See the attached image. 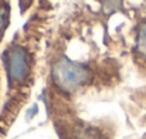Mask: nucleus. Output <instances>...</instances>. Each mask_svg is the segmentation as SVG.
<instances>
[{
	"label": "nucleus",
	"mask_w": 146,
	"mask_h": 139,
	"mask_svg": "<svg viewBox=\"0 0 146 139\" xmlns=\"http://www.w3.org/2000/svg\"><path fill=\"white\" fill-rule=\"evenodd\" d=\"M51 78L62 92H74L91 80V71L85 64L61 57L51 68Z\"/></svg>",
	"instance_id": "f257e3e1"
},
{
	"label": "nucleus",
	"mask_w": 146,
	"mask_h": 139,
	"mask_svg": "<svg viewBox=\"0 0 146 139\" xmlns=\"http://www.w3.org/2000/svg\"><path fill=\"white\" fill-rule=\"evenodd\" d=\"M3 27H4V16H3V13L0 11V31L3 30Z\"/></svg>",
	"instance_id": "39448f33"
},
{
	"label": "nucleus",
	"mask_w": 146,
	"mask_h": 139,
	"mask_svg": "<svg viewBox=\"0 0 146 139\" xmlns=\"http://www.w3.org/2000/svg\"><path fill=\"white\" fill-rule=\"evenodd\" d=\"M4 65L11 84L21 85L30 77L31 63L23 47L14 46L9 48L4 54Z\"/></svg>",
	"instance_id": "f03ea898"
},
{
	"label": "nucleus",
	"mask_w": 146,
	"mask_h": 139,
	"mask_svg": "<svg viewBox=\"0 0 146 139\" xmlns=\"http://www.w3.org/2000/svg\"><path fill=\"white\" fill-rule=\"evenodd\" d=\"M138 50L146 55V27L142 29L141 34H139V39H138Z\"/></svg>",
	"instance_id": "20e7f679"
},
{
	"label": "nucleus",
	"mask_w": 146,
	"mask_h": 139,
	"mask_svg": "<svg viewBox=\"0 0 146 139\" xmlns=\"http://www.w3.org/2000/svg\"><path fill=\"white\" fill-rule=\"evenodd\" d=\"M70 139H106V136L97 128L87 126V128H77L70 135Z\"/></svg>",
	"instance_id": "7ed1b4c3"
}]
</instances>
